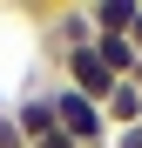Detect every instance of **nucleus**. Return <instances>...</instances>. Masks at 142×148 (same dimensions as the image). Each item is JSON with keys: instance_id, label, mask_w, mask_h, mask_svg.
Wrapping results in <instances>:
<instances>
[{"instance_id": "1", "label": "nucleus", "mask_w": 142, "mask_h": 148, "mask_svg": "<svg viewBox=\"0 0 142 148\" xmlns=\"http://www.w3.org/2000/svg\"><path fill=\"white\" fill-rule=\"evenodd\" d=\"M47 101H54V128L75 141V148H108L115 135H108V114L95 108V101H81V94H68V88H47Z\"/></svg>"}, {"instance_id": "2", "label": "nucleus", "mask_w": 142, "mask_h": 148, "mask_svg": "<svg viewBox=\"0 0 142 148\" xmlns=\"http://www.w3.org/2000/svg\"><path fill=\"white\" fill-rule=\"evenodd\" d=\"M14 121H20V135H27V141H41V135H54V101H47V88H34V94H20V101H14Z\"/></svg>"}, {"instance_id": "3", "label": "nucleus", "mask_w": 142, "mask_h": 148, "mask_svg": "<svg viewBox=\"0 0 142 148\" xmlns=\"http://www.w3.org/2000/svg\"><path fill=\"white\" fill-rule=\"evenodd\" d=\"M135 20V0H88V27L95 34H129Z\"/></svg>"}, {"instance_id": "4", "label": "nucleus", "mask_w": 142, "mask_h": 148, "mask_svg": "<svg viewBox=\"0 0 142 148\" xmlns=\"http://www.w3.org/2000/svg\"><path fill=\"white\" fill-rule=\"evenodd\" d=\"M0 148H27V135H20V121H14V108H0Z\"/></svg>"}, {"instance_id": "5", "label": "nucleus", "mask_w": 142, "mask_h": 148, "mask_svg": "<svg viewBox=\"0 0 142 148\" xmlns=\"http://www.w3.org/2000/svg\"><path fill=\"white\" fill-rule=\"evenodd\" d=\"M108 148H142V121H135V128H122V135H115Z\"/></svg>"}, {"instance_id": "6", "label": "nucleus", "mask_w": 142, "mask_h": 148, "mask_svg": "<svg viewBox=\"0 0 142 148\" xmlns=\"http://www.w3.org/2000/svg\"><path fill=\"white\" fill-rule=\"evenodd\" d=\"M129 47L142 54V0H135V20H129Z\"/></svg>"}, {"instance_id": "7", "label": "nucleus", "mask_w": 142, "mask_h": 148, "mask_svg": "<svg viewBox=\"0 0 142 148\" xmlns=\"http://www.w3.org/2000/svg\"><path fill=\"white\" fill-rule=\"evenodd\" d=\"M0 108H7V101H0Z\"/></svg>"}]
</instances>
